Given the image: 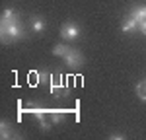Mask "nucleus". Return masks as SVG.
Wrapping results in <instances>:
<instances>
[{"label":"nucleus","mask_w":146,"mask_h":140,"mask_svg":"<svg viewBox=\"0 0 146 140\" xmlns=\"http://www.w3.org/2000/svg\"><path fill=\"white\" fill-rule=\"evenodd\" d=\"M0 37H2L4 43H12V41L23 39L25 33H23L20 23H12V25H0Z\"/></svg>","instance_id":"nucleus-1"},{"label":"nucleus","mask_w":146,"mask_h":140,"mask_svg":"<svg viewBox=\"0 0 146 140\" xmlns=\"http://www.w3.org/2000/svg\"><path fill=\"white\" fill-rule=\"evenodd\" d=\"M80 33H82V29H80L78 23H74V22L62 23V27H60V37L64 41H74L76 37H80Z\"/></svg>","instance_id":"nucleus-2"},{"label":"nucleus","mask_w":146,"mask_h":140,"mask_svg":"<svg viewBox=\"0 0 146 140\" xmlns=\"http://www.w3.org/2000/svg\"><path fill=\"white\" fill-rule=\"evenodd\" d=\"M62 58H64V64H66L68 68H72V70L80 68V66L84 64V57H82V53L76 51V49H70Z\"/></svg>","instance_id":"nucleus-3"},{"label":"nucleus","mask_w":146,"mask_h":140,"mask_svg":"<svg viewBox=\"0 0 146 140\" xmlns=\"http://www.w3.org/2000/svg\"><path fill=\"white\" fill-rule=\"evenodd\" d=\"M12 23H20V16L12 8H6L4 14H2V18H0V25H12Z\"/></svg>","instance_id":"nucleus-4"},{"label":"nucleus","mask_w":146,"mask_h":140,"mask_svg":"<svg viewBox=\"0 0 146 140\" xmlns=\"http://www.w3.org/2000/svg\"><path fill=\"white\" fill-rule=\"evenodd\" d=\"M131 18H135L138 23L142 22V20H146V6H135L131 10Z\"/></svg>","instance_id":"nucleus-5"},{"label":"nucleus","mask_w":146,"mask_h":140,"mask_svg":"<svg viewBox=\"0 0 146 140\" xmlns=\"http://www.w3.org/2000/svg\"><path fill=\"white\" fill-rule=\"evenodd\" d=\"M121 29H123L125 33H127V31H135V29H138V22H136L135 18H129V20H125V22H123Z\"/></svg>","instance_id":"nucleus-6"},{"label":"nucleus","mask_w":146,"mask_h":140,"mask_svg":"<svg viewBox=\"0 0 146 140\" xmlns=\"http://www.w3.org/2000/svg\"><path fill=\"white\" fill-rule=\"evenodd\" d=\"M31 29H33L35 33L45 31V20H43V18H33V20H31Z\"/></svg>","instance_id":"nucleus-7"},{"label":"nucleus","mask_w":146,"mask_h":140,"mask_svg":"<svg viewBox=\"0 0 146 140\" xmlns=\"http://www.w3.org/2000/svg\"><path fill=\"white\" fill-rule=\"evenodd\" d=\"M136 95H138V99L146 101V80H142V82L136 84Z\"/></svg>","instance_id":"nucleus-8"},{"label":"nucleus","mask_w":146,"mask_h":140,"mask_svg":"<svg viewBox=\"0 0 146 140\" xmlns=\"http://www.w3.org/2000/svg\"><path fill=\"white\" fill-rule=\"evenodd\" d=\"M68 51H70V47H66L64 43H60V45H55V49H53V55H55V57H64Z\"/></svg>","instance_id":"nucleus-9"},{"label":"nucleus","mask_w":146,"mask_h":140,"mask_svg":"<svg viewBox=\"0 0 146 140\" xmlns=\"http://www.w3.org/2000/svg\"><path fill=\"white\" fill-rule=\"evenodd\" d=\"M0 132H2V138H10V136H12L10 125H8L6 121H2V125H0Z\"/></svg>","instance_id":"nucleus-10"},{"label":"nucleus","mask_w":146,"mask_h":140,"mask_svg":"<svg viewBox=\"0 0 146 140\" xmlns=\"http://www.w3.org/2000/svg\"><path fill=\"white\" fill-rule=\"evenodd\" d=\"M49 115L53 119V123H60L62 121V113H58V111H49Z\"/></svg>","instance_id":"nucleus-11"},{"label":"nucleus","mask_w":146,"mask_h":140,"mask_svg":"<svg viewBox=\"0 0 146 140\" xmlns=\"http://www.w3.org/2000/svg\"><path fill=\"white\" fill-rule=\"evenodd\" d=\"M138 31H140L142 35H146V20H142V22L138 23Z\"/></svg>","instance_id":"nucleus-12"},{"label":"nucleus","mask_w":146,"mask_h":140,"mask_svg":"<svg viewBox=\"0 0 146 140\" xmlns=\"http://www.w3.org/2000/svg\"><path fill=\"white\" fill-rule=\"evenodd\" d=\"M111 138H117V140H123L125 136H123V134H111Z\"/></svg>","instance_id":"nucleus-13"}]
</instances>
